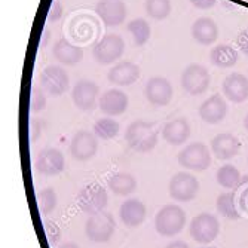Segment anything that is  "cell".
<instances>
[{
	"label": "cell",
	"instance_id": "obj_13",
	"mask_svg": "<svg viewBox=\"0 0 248 248\" xmlns=\"http://www.w3.org/2000/svg\"><path fill=\"white\" fill-rule=\"evenodd\" d=\"M172 85L168 79L162 76H153L147 80L144 86V95L147 101L153 106H167L172 100Z\"/></svg>",
	"mask_w": 248,
	"mask_h": 248
},
{
	"label": "cell",
	"instance_id": "obj_11",
	"mask_svg": "<svg viewBox=\"0 0 248 248\" xmlns=\"http://www.w3.org/2000/svg\"><path fill=\"white\" fill-rule=\"evenodd\" d=\"M98 150L97 135L89 131H79L73 135L70 141V153L76 161L86 162L95 156Z\"/></svg>",
	"mask_w": 248,
	"mask_h": 248
},
{
	"label": "cell",
	"instance_id": "obj_4",
	"mask_svg": "<svg viewBox=\"0 0 248 248\" xmlns=\"http://www.w3.org/2000/svg\"><path fill=\"white\" fill-rule=\"evenodd\" d=\"M189 232L198 244H211L220 233V223L216 216L201 213L190 221Z\"/></svg>",
	"mask_w": 248,
	"mask_h": 248
},
{
	"label": "cell",
	"instance_id": "obj_35",
	"mask_svg": "<svg viewBox=\"0 0 248 248\" xmlns=\"http://www.w3.org/2000/svg\"><path fill=\"white\" fill-rule=\"evenodd\" d=\"M236 45H238L239 51L248 57V30H242L236 36Z\"/></svg>",
	"mask_w": 248,
	"mask_h": 248
},
{
	"label": "cell",
	"instance_id": "obj_40",
	"mask_svg": "<svg viewBox=\"0 0 248 248\" xmlns=\"http://www.w3.org/2000/svg\"><path fill=\"white\" fill-rule=\"evenodd\" d=\"M57 248H80L79 245H76L75 242H64L61 245H58Z\"/></svg>",
	"mask_w": 248,
	"mask_h": 248
},
{
	"label": "cell",
	"instance_id": "obj_24",
	"mask_svg": "<svg viewBox=\"0 0 248 248\" xmlns=\"http://www.w3.org/2000/svg\"><path fill=\"white\" fill-rule=\"evenodd\" d=\"M192 37L201 45H211L218 37V27L211 18H198L192 26Z\"/></svg>",
	"mask_w": 248,
	"mask_h": 248
},
{
	"label": "cell",
	"instance_id": "obj_43",
	"mask_svg": "<svg viewBox=\"0 0 248 248\" xmlns=\"http://www.w3.org/2000/svg\"><path fill=\"white\" fill-rule=\"evenodd\" d=\"M244 2H247V3H248V0H244Z\"/></svg>",
	"mask_w": 248,
	"mask_h": 248
},
{
	"label": "cell",
	"instance_id": "obj_23",
	"mask_svg": "<svg viewBox=\"0 0 248 248\" xmlns=\"http://www.w3.org/2000/svg\"><path fill=\"white\" fill-rule=\"evenodd\" d=\"M52 52H54L55 60L64 65H75L83 58V49L65 39H60L54 45Z\"/></svg>",
	"mask_w": 248,
	"mask_h": 248
},
{
	"label": "cell",
	"instance_id": "obj_1",
	"mask_svg": "<svg viewBox=\"0 0 248 248\" xmlns=\"http://www.w3.org/2000/svg\"><path fill=\"white\" fill-rule=\"evenodd\" d=\"M125 140L134 152L147 153L157 144V131L153 124L146 121H134L125 132Z\"/></svg>",
	"mask_w": 248,
	"mask_h": 248
},
{
	"label": "cell",
	"instance_id": "obj_42",
	"mask_svg": "<svg viewBox=\"0 0 248 248\" xmlns=\"http://www.w3.org/2000/svg\"><path fill=\"white\" fill-rule=\"evenodd\" d=\"M201 248H216V247H201Z\"/></svg>",
	"mask_w": 248,
	"mask_h": 248
},
{
	"label": "cell",
	"instance_id": "obj_33",
	"mask_svg": "<svg viewBox=\"0 0 248 248\" xmlns=\"http://www.w3.org/2000/svg\"><path fill=\"white\" fill-rule=\"evenodd\" d=\"M45 106H46V95H45L43 88L33 85L31 93H30V110L40 111L45 108Z\"/></svg>",
	"mask_w": 248,
	"mask_h": 248
},
{
	"label": "cell",
	"instance_id": "obj_9",
	"mask_svg": "<svg viewBox=\"0 0 248 248\" xmlns=\"http://www.w3.org/2000/svg\"><path fill=\"white\" fill-rule=\"evenodd\" d=\"M182 88L190 95H201L204 94L211 82L210 73L204 65L201 64H190L182 73Z\"/></svg>",
	"mask_w": 248,
	"mask_h": 248
},
{
	"label": "cell",
	"instance_id": "obj_8",
	"mask_svg": "<svg viewBox=\"0 0 248 248\" xmlns=\"http://www.w3.org/2000/svg\"><path fill=\"white\" fill-rule=\"evenodd\" d=\"M107 192L103 186L97 183H91L85 186L78 196V205L85 214H98L104 211L107 205Z\"/></svg>",
	"mask_w": 248,
	"mask_h": 248
},
{
	"label": "cell",
	"instance_id": "obj_3",
	"mask_svg": "<svg viewBox=\"0 0 248 248\" xmlns=\"http://www.w3.org/2000/svg\"><path fill=\"white\" fill-rule=\"evenodd\" d=\"M116 229L115 218L108 213H98L89 216L85 224V233L89 241L97 242V244H104L111 239Z\"/></svg>",
	"mask_w": 248,
	"mask_h": 248
},
{
	"label": "cell",
	"instance_id": "obj_2",
	"mask_svg": "<svg viewBox=\"0 0 248 248\" xmlns=\"http://www.w3.org/2000/svg\"><path fill=\"white\" fill-rule=\"evenodd\" d=\"M186 224V213L178 205H165L155 217V229L162 236H175Z\"/></svg>",
	"mask_w": 248,
	"mask_h": 248
},
{
	"label": "cell",
	"instance_id": "obj_19",
	"mask_svg": "<svg viewBox=\"0 0 248 248\" xmlns=\"http://www.w3.org/2000/svg\"><path fill=\"white\" fill-rule=\"evenodd\" d=\"M223 94L232 103H244L248 98V78L241 73H231L223 80Z\"/></svg>",
	"mask_w": 248,
	"mask_h": 248
},
{
	"label": "cell",
	"instance_id": "obj_27",
	"mask_svg": "<svg viewBox=\"0 0 248 248\" xmlns=\"http://www.w3.org/2000/svg\"><path fill=\"white\" fill-rule=\"evenodd\" d=\"M216 178H217V183L221 187L228 189V190H233L239 185H242V177H241L239 170L236 167L231 165V164L220 167L218 171H217Z\"/></svg>",
	"mask_w": 248,
	"mask_h": 248
},
{
	"label": "cell",
	"instance_id": "obj_39",
	"mask_svg": "<svg viewBox=\"0 0 248 248\" xmlns=\"http://www.w3.org/2000/svg\"><path fill=\"white\" fill-rule=\"evenodd\" d=\"M165 248H190V247L186 242H183V241H174V242L168 244Z\"/></svg>",
	"mask_w": 248,
	"mask_h": 248
},
{
	"label": "cell",
	"instance_id": "obj_5",
	"mask_svg": "<svg viewBox=\"0 0 248 248\" xmlns=\"http://www.w3.org/2000/svg\"><path fill=\"white\" fill-rule=\"evenodd\" d=\"M177 161L186 170L205 171L211 165V153L205 144L192 143L178 153Z\"/></svg>",
	"mask_w": 248,
	"mask_h": 248
},
{
	"label": "cell",
	"instance_id": "obj_12",
	"mask_svg": "<svg viewBox=\"0 0 248 248\" xmlns=\"http://www.w3.org/2000/svg\"><path fill=\"white\" fill-rule=\"evenodd\" d=\"M100 86L93 80H79L72 89V100L75 106L83 111L94 110L98 104Z\"/></svg>",
	"mask_w": 248,
	"mask_h": 248
},
{
	"label": "cell",
	"instance_id": "obj_17",
	"mask_svg": "<svg viewBox=\"0 0 248 248\" xmlns=\"http://www.w3.org/2000/svg\"><path fill=\"white\" fill-rule=\"evenodd\" d=\"M226 115H228V104L224 101V98L218 94H214L210 98H207L199 107L201 119L210 125L221 122L226 118Z\"/></svg>",
	"mask_w": 248,
	"mask_h": 248
},
{
	"label": "cell",
	"instance_id": "obj_16",
	"mask_svg": "<svg viewBox=\"0 0 248 248\" xmlns=\"http://www.w3.org/2000/svg\"><path fill=\"white\" fill-rule=\"evenodd\" d=\"M128 104H129V98L124 91H121V89H108V91H106L98 100L100 110L106 116H110V118L125 113Z\"/></svg>",
	"mask_w": 248,
	"mask_h": 248
},
{
	"label": "cell",
	"instance_id": "obj_15",
	"mask_svg": "<svg viewBox=\"0 0 248 248\" xmlns=\"http://www.w3.org/2000/svg\"><path fill=\"white\" fill-rule=\"evenodd\" d=\"M64 167H65V161L62 153L54 147H46L40 150L36 157V168L43 175L48 177L58 175L60 172H62Z\"/></svg>",
	"mask_w": 248,
	"mask_h": 248
},
{
	"label": "cell",
	"instance_id": "obj_31",
	"mask_svg": "<svg viewBox=\"0 0 248 248\" xmlns=\"http://www.w3.org/2000/svg\"><path fill=\"white\" fill-rule=\"evenodd\" d=\"M146 12L150 18L162 21L171 14L170 0H146Z\"/></svg>",
	"mask_w": 248,
	"mask_h": 248
},
{
	"label": "cell",
	"instance_id": "obj_37",
	"mask_svg": "<svg viewBox=\"0 0 248 248\" xmlns=\"http://www.w3.org/2000/svg\"><path fill=\"white\" fill-rule=\"evenodd\" d=\"M217 0H190V3L198 9H210L216 5Z\"/></svg>",
	"mask_w": 248,
	"mask_h": 248
},
{
	"label": "cell",
	"instance_id": "obj_25",
	"mask_svg": "<svg viewBox=\"0 0 248 248\" xmlns=\"http://www.w3.org/2000/svg\"><path fill=\"white\" fill-rule=\"evenodd\" d=\"M238 51L232 46V45H226V43H220L217 46L213 48L210 58L211 62L216 67H220V69H229V67H233L238 62Z\"/></svg>",
	"mask_w": 248,
	"mask_h": 248
},
{
	"label": "cell",
	"instance_id": "obj_28",
	"mask_svg": "<svg viewBox=\"0 0 248 248\" xmlns=\"http://www.w3.org/2000/svg\"><path fill=\"white\" fill-rule=\"evenodd\" d=\"M235 196L236 195L233 192H224V193L218 195L217 202H216L218 213L229 220H238L241 217V213L236 208V198Z\"/></svg>",
	"mask_w": 248,
	"mask_h": 248
},
{
	"label": "cell",
	"instance_id": "obj_29",
	"mask_svg": "<svg viewBox=\"0 0 248 248\" xmlns=\"http://www.w3.org/2000/svg\"><path fill=\"white\" fill-rule=\"evenodd\" d=\"M128 31L131 33L137 46H143L150 39V26L143 18H135L128 24Z\"/></svg>",
	"mask_w": 248,
	"mask_h": 248
},
{
	"label": "cell",
	"instance_id": "obj_7",
	"mask_svg": "<svg viewBox=\"0 0 248 248\" xmlns=\"http://www.w3.org/2000/svg\"><path fill=\"white\" fill-rule=\"evenodd\" d=\"M125 51V42L118 34H106L93 48V55L97 62L108 65L122 57Z\"/></svg>",
	"mask_w": 248,
	"mask_h": 248
},
{
	"label": "cell",
	"instance_id": "obj_38",
	"mask_svg": "<svg viewBox=\"0 0 248 248\" xmlns=\"http://www.w3.org/2000/svg\"><path fill=\"white\" fill-rule=\"evenodd\" d=\"M239 208H241L242 213H245L248 216V187H245L241 192V196H239Z\"/></svg>",
	"mask_w": 248,
	"mask_h": 248
},
{
	"label": "cell",
	"instance_id": "obj_26",
	"mask_svg": "<svg viewBox=\"0 0 248 248\" xmlns=\"http://www.w3.org/2000/svg\"><path fill=\"white\" fill-rule=\"evenodd\" d=\"M107 186L118 196H128L137 189V180L128 172H116L108 178Z\"/></svg>",
	"mask_w": 248,
	"mask_h": 248
},
{
	"label": "cell",
	"instance_id": "obj_6",
	"mask_svg": "<svg viewBox=\"0 0 248 248\" xmlns=\"http://www.w3.org/2000/svg\"><path fill=\"white\" fill-rule=\"evenodd\" d=\"M40 86L51 97H60L70 88V78L60 65H48L40 73Z\"/></svg>",
	"mask_w": 248,
	"mask_h": 248
},
{
	"label": "cell",
	"instance_id": "obj_36",
	"mask_svg": "<svg viewBox=\"0 0 248 248\" xmlns=\"http://www.w3.org/2000/svg\"><path fill=\"white\" fill-rule=\"evenodd\" d=\"M62 15V6L60 5L58 0H54L52 2V6L49 8V14H48V21L51 22H55L61 18Z\"/></svg>",
	"mask_w": 248,
	"mask_h": 248
},
{
	"label": "cell",
	"instance_id": "obj_10",
	"mask_svg": "<svg viewBox=\"0 0 248 248\" xmlns=\"http://www.w3.org/2000/svg\"><path fill=\"white\" fill-rule=\"evenodd\" d=\"M170 195L175 201L180 202H189L192 201L199 190V182L198 178L193 177L189 172H177L170 180Z\"/></svg>",
	"mask_w": 248,
	"mask_h": 248
},
{
	"label": "cell",
	"instance_id": "obj_20",
	"mask_svg": "<svg viewBox=\"0 0 248 248\" xmlns=\"http://www.w3.org/2000/svg\"><path fill=\"white\" fill-rule=\"evenodd\" d=\"M140 78V69L137 64H134L131 61H122L118 62L110 69L107 73V79L110 83L118 85V86H128L132 85L134 82H137Z\"/></svg>",
	"mask_w": 248,
	"mask_h": 248
},
{
	"label": "cell",
	"instance_id": "obj_41",
	"mask_svg": "<svg viewBox=\"0 0 248 248\" xmlns=\"http://www.w3.org/2000/svg\"><path fill=\"white\" fill-rule=\"evenodd\" d=\"M244 126H245V129L248 131V113H247V116L244 118Z\"/></svg>",
	"mask_w": 248,
	"mask_h": 248
},
{
	"label": "cell",
	"instance_id": "obj_22",
	"mask_svg": "<svg viewBox=\"0 0 248 248\" xmlns=\"http://www.w3.org/2000/svg\"><path fill=\"white\" fill-rule=\"evenodd\" d=\"M162 137L167 143L172 146H180L187 141L190 137V125L186 119L180 118L165 124L162 129Z\"/></svg>",
	"mask_w": 248,
	"mask_h": 248
},
{
	"label": "cell",
	"instance_id": "obj_14",
	"mask_svg": "<svg viewBox=\"0 0 248 248\" xmlns=\"http://www.w3.org/2000/svg\"><path fill=\"white\" fill-rule=\"evenodd\" d=\"M95 12L107 27L121 26L126 18V6L122 0H98Z\"/></svg>",
	"mask_w": 248,
	"mask_h": 248
},
{
	"label": "cell",
	"instance_id": "obj_21",
	"mask_svg": "<svg viewBox=\"0 0 248 248\" xmlns=\"http://www.w3.org/2000/svg\"><path fill=\"white\" fill-rule=\"evenodd\" d=\"M119 217L128 228H137L146 220V205L140 199L129 198L119 208Z\"/></svg>",
	"mask_w": 248,
	"mask_h": 248
},
{
	"label": "cell",
	"instance_id": "obj_34",
	"mask_svg": "<svg viewBox=\"0 0 248 248\" xmlns=\"http://www.w3.org/2000/svg\"><path fill=\"white\" fill-rule=\"evenodd\" d=\"M43 232H45V236H46V239H48V242L51 244V245H55L58 241H60V238H61V232H60V228L57 226L55 223H49V221H45V224H43Z\"/></svg>",
	"mask_w": 248,
	"mask_h": 248
},
{
	"label": "cell",
	"instance_id": "obj_30",
	"mask_svg": "<svg viewBox=\"0 0 248 248\" xmlns=\"http://www.w3.org/2000/svg\"><path fill=\"white\" fill-rule=\"evenodd\" d=\"M94 132L98 139H103V140L115 139L119 132V122L110 116L98 119L94 125Z\"/></svg>",
	"mask_w": 248,
	"mask_h": 248
},
{
	"label": "cell",
	"instance_id": "obj_18",
	"mask_svg": "<svg viewBox=\"0 0 248 248\" xmlns=\"http://www.w3.org/2000/svg\"><path fill=\"white\" fill-rule=\"evenodd\" d=\"M241 149L239 140L233 134L229 132H221L211 140V150L214 156L220 161H229L232 157L238 155Z\"/></svg>",
	"mask_w": 248,
	"mask_h": 248
},
{
	"label": "cell",
	"instance_id": "obj_32",
	"mask_svg": "<svg viewBox=\"0 0 248 248\" xmlns=\"http://www.w3.org/2000/svg\"><path fill=\"white\" fill-rule=\"evenodd\" d=\"M57 193L54 189H43L37 196V205L42 216H48L57 208Z\"/></svg>",
	"mask_w": 248,
	"mask_h": 248
}]
</instances>
